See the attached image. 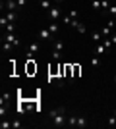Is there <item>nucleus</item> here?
Segmentation results:
<instances>
[{
	"mask_svg": "<svg viewBox=\"0 0 116 129\" xmlns=\"http://www.w3.org/2000/svg\"><path fill=\"white\" fill-rule=\"evenodd\" d=\"M52 46H54V50H52V58H54V60H60V58H62V48H64V43H62V41H54V43H52Z\"/></svg>",
	"mask_w": 116,
	"mask_h": 129,
	"instance_id": "2",
	"label": "nucleus"
},
{
	"mask_svg": "<svg viewBox=\"0 0 116 129\" xmlns=\"http://www.w3.org/2000/svg\"><path fill=\"white\" fill-rule=\"evenodd\" d=\"M0 116H2V118L6 116V108H4V104H2V108H0Z\"/></svg>",
	"mask_w": 116,
	"mask_h": 129,
	"instance_id": "32",
	"label": "nucleus"
},
{
	"mask_svg": "<svg viewBox=\"0 0 116 129\" xmlns=\"http://www.w3.org/2000/svg\"><path fill=\"white\" fill-rule=\"evenodd\" d=\"M87 118H85V116H77V125L76 127H87Z\"/></svg>",
	"mask_w": 116,
	"mask_h": 129,
	"instance_id": "9",
	"label": "nucleus"
},
{
	"mask_svg": "<svg viewBox=\"0 0 116 129\" xmlns=\"http://www.w3.org/2000/svg\"><path fill=\"white\" fill-rule=\"evenodd\" d=\"M49 31L52 33V35H56V33H58V23H50V27H49Z\"/></svg>",
	"mask_w": 116,
	"mask_h": 129,
	"instance_id": "20",
	"label": "nucleus"
},
{
	"mask_svg": "<svg viewBox=\"0 0 116 129\" xmlns=\"http://www.w3.org/2000/svg\"><path fill=\"white\" fill-rule=\"evenodd\" d=\"M106 25H108V27L112 29V31H114V27H116V21H114V17H112V19H110L108 23H106Z\"/></svg>",
	"mask_w": 116,
	"mask_h": 129,
	"instance_id": "29",
	"label": "nucleus"
},
{
	"mask_svg": "<svg viewBox=\"0 0 116 129\" xmlns=\"http://www.w3.org/2000/svg\"><path fill=\"white\" fill-rule=\"evenodd\" d=\"M99 66H101V56L95 54L93 58H91V68H99Z\"/></svg>",
	"mask_w": 116,
	"mask_h": 129,
	"instance_id": "10",
	"label": "nucleus"
},
{
	"mask_svg": "<svg viewBox=\"0 0 116 129\" xmlns=\"http://www.w3.org/2000/svg\"><path fill=\"white\" fill-rule=\"evenodd\" d=\"M2 41H8V43H12L14 46H21V41L14 37V33H6V37L2 39Z\"/></svg>",
	"mask_w": 116,
	"mask_h": 129,
	"instance_id": "5",
	"label": "nucleus"
},
{
	"mask_svg": "<svg viewBox=\"0 0 116 129\" xmlns=\"http://www.w3.org/2000/svg\"><path fill=\"white\" fill-rule=\"evenodd\" d=\"M72 21H74L72 17H70V16H66V14H64V17H62V23H64V25H72Z\"/></svg>",
	"mask_w": 116,
	"mask_h": 129,
	"instance_id": "19",
	"label": "nucleus"
},
{
	"mask_svg": "<svg viewBox=\"0 0 116 129\" xmlns=\"http://www.w3.org/2000/svg\"><path fill=\"white\" fill-rule=\"evenodd\" d=\"M4 29H6V33H14V29H16V23H14V21H10L8 25L4 27Z\"/></svg>",
	"mask_w": 116,
	"mask_h": 129,
	"instance_id": "18",
	"label": "nucleus"
},
{
	"mask_svg": "<svg viewBox=\"0 0 116 129\" xmlns=\"http://www.w3.org/2000/svg\"><path fill=\"white\" fill-rule=\"evenodd\" d=\"M6 6V10L8 12H17L19 10V6H17V0H6V2H2V8Z\"/></svg>",
	"mask_w": 116,
	"mask_h": 129,
	"instance_id": "3",
	"label": "nucleus"
},
{
	"mask_svg": "<svg viewBox=\"0 0 116 129\" xmlns=\"http://www.w3.org/2000/svg\"><path fill=\"white\" fill-rule=\"evenodd\" d=\"M12 48H14V44H12V43H8V41H2V50H4V52H10Z\"/></svg>",
	"mask_w": 116,
	"mask_h": 129,
	"instance_id": "12",
	"label": "nucleus"
},
{
	"mask_svg": "<svg viewBox=\"0 0 116 129\" xmlns=\"http://www.w3.org/2000/svg\"><path fill=\"white\" fill-rule=\"evenodd\" d=\"M50 121L56 127H62V125L66 123V108L60 106V108H56V110H52L50 112Z\"/></svg>",
	"mask_w": 116,
	"mask_h": 129,
	"instance_id": "1",
	"label": "nucleus"
},
{
	"mask_svg": "<svg viewBox=\"0 0 116 129\" xmlns=\"http://www.w3.org/2000/svg\"><path fill=\"white\" fill-rule=\"evenodd\" d=\"M105 52H106V46H105L103 43H99L97 46H95V54H97V56H103Z\"/></svg>",
	"mask_w": 116,
	"mask_h": 129,
	"instance_id": "8",
	"label": "nucleus"
},
{
	"mask_svg": "<svg viewBox=\"0 0 116 129\" xmlns=\"http://www.w3.org/2000/svg\"><path fill=\"white\" fill-rule=\"evenodd\" d=\"M112 83H114V85H116V75H114V77H112Z\"/></svg>",
	"mask_w": 116,
	"mask_h": 129,
	"instance_id": "34",
	"label": "nucleus"
},
{
	"mask_svg": "<svg viewBox=\"0 0 116 129\" xmlns=\"http://www.w3.org/2000/svg\"><path fill=\"white\" fill-rule=\"evenodd\" d=\"M37 37H39V41H50V39H52V33H50L49 29H41V31L37 33Z\"/></svg>",
	"mask_w": 116,
	"mask_h": 129,
	"instance_id": "6",
	"label": "nucleus"
},
{
	"mask_svg": "<svg viewBox=\"0 0 116 129\" xmlns=\"http://www.w3.org/2000/svg\"><path fill=\"white\" fill-rule=\"evenodd\" d=\"M76 29H77V33H81V35L85 33V25H83V23H77V27H76Z\"/></svg>",
	"mask_w": 116,
	"mask_h": 129,
	"instance_id": "27",
	"label": "nucleus"
},
{
	"mask_svg": "<svg viewBox=\"0 0 116 129\" xmlns=\"http://www.w3.org/2000/svg\"><path fill=\"white\" fill-rule=\"evenodd\" d=\"M110 31H112V29H110V27H108V25L101 29V33H103V37H108V35H110Z\"/></svg>",
	"mask_w": 116,
	"mask_h": 129,
	"instance_id": "21",
	"label": "nucleus"
},
{
	"mask_svg": "<svg viewBox=\"0 0 116 129\" xmlns=\"http://www.w3.org/2000/svg\"><path fill=\"white\" fill-rule=\"evenodd\" d=\"M66 125H68V127H76V125H77V116H76V114L68 116V119H66Z\"/></svg>",
	"mask_w": 116,
	"mask_h": 129,
	"instance_id": "7",
	"label": "nucleus"
},
{
	"mask_svg": "<svg viewBox=\"0 0 116 129\" xmlns=\"http://www.w3.org/2000/svg\"><path fill=\"white\" fill-rule=\"evenodd\" d=\"M8 100H10V92H4V94H2V104H6Z\"/></svg>",
	"mask_w": 116,
	"mask_h": 129,
	"instance_id": "28",
	"label": "nucleus"
},
{
	"mask_svg": "<svg viewBox=\"0 0 116 129\" xmlns=\"http://www.w3.org/2000/svg\"><path fill=\"white\" fill-rule=\"evenodd\" d=\"M16 112H17V116H23V114H25V108H23L21 104H17V108H16Z\"/></svg>",
	"mask_w": 116,
	"mask_h": 129,
	"instance_id": "23",
	"label": "nucleus"
},
{
	"mask_svg": "<svg viewBox=\"0 0 116 129\" xmlns=\"http://www.w3.org/2000/svg\"><path fill=\"white\" fill-rule=\"evenodd\" d=\"M6 17H8V21H14V23H16L17 21V12H8Z\"/></svg>",
	"mask_w": 116,
	"mask_h": 129,
	"instance_id": "11",
	"label": "nucleus"
},
{
	"mask_svg": "<svg viewBox=\"0 0 116 129\" xmlns=\"http://www.w3.org/2000/svg\"><path fill=\"white\" fill-rule=\"evenodd\" d=\"M12 127H21V121H19V119H14V121H12Z\"/></svg>",
	"mask_w": 116,
	"mask_h": 129,
	"instance_id": "30",
	"label": "nucleus"
},
{
	"mask_svg": "<svg viewBox=\"0 0 116 129\" xmlns=\"http://www.w3.org/2000/svg\"><path fill=\"white\" fill-rule=\"evenodd\" d=\"M108 8H110V0H101V10L108 12Z\"/></svg>",
	"mask_w": 116,
	"mask_h": 129,
	"instance_id": "13",
	"label": "nucleus"
},
{
	"mask_svg": "<svg viewBox=\"0 0 116 129\" xmlns=\"http://www.w3.org/2000/svg\"><path fill=\"white\" fill-rule=\"evenodd\" d=\"M0 127H2V129H8V127H12V123H10V121H6V119L2 118V123H0Z\"/></svg>",
	"mask_w": 116,
	"mask_h": 129,
	"instance_id": "24",
	"label": "nucleus"
},
{
	"mask_svg": "<svg viewBox=\"0 0 116 129\" xmlns=\"http://www.w3.org/2000/svg\"><path fill=\"white\" fill-rule=\"evenodd\" d=\"M41 8H43V10H47V12H49L50 8H52V6H50V0H41Z\"/></svg>",
	"mask_w": 116,
	"mask_h": 129,
	"instance_id": "16",
	"label": "nucleus"
},
{
	"mask_svg": "<svg viewBox=\"0 0 116 129\" xmlns=\"http://www.w3.org/2000/svg\"><path fill=\"white\" fill-rule=\"evenodd\" d=\"M110 41H112V44H116V35H114V37L110 39Z\"/></svg>",
	"mask_w": 116,
	"mask_h": 129,
	"instance_id": "33",
	"label": "nucleus"
},
{
	"mask_svg": "<svg viewBox=\"0 0 116 129\" xmlns=\"http://www.w3.org/2000/svg\"><path fill=\"white\" fill-rule=\"evenodd\" d=\"M56 2H58V4H60V2H64V0H56Z\"/></svg>",
	"mask_w": 116,
	"mask_h": 129,
	"instance_id": "35",
	"label": "nucleus"
},
{
	"mask_svg": "<svg viewBox=\"0 0 116 129\" xmlns=\"http://www.w3.org/2000/svg\"><path fill=\"white\" fill-rule=\"evenodd\" d=\"M112 114H114V116H116V108H114V112H112Z\"/></svg>",
	"mask_w": 116,
	"mask_h": 129,
	"instance_id": "36",
	"label": "nucleus"
},
{
	"mask_svg": "<svg viewBox=\"0 0 116 129\" xmlns=\"http://www.w3.org/2000/svg\"><path fill=\"white\" fill-rule=\"evenodd\" d=\"M39 48H41V46H39V43H33V44H29V52H31V54L39 52Z\"/></svg>",
	"mask_w": 116,
	"mask_h": 129,
	"instance_id": "17",
	"label": "nucleus"
},
{
	"mask_svg": "<svg viewBox=\"0 0 116 129\" xmlns=\"http://www.w3.org/2000/svg\"><path fill=\"white\" fill-rule=\"evenodd\" d=\"M108 14H110L112 17H116V4H112L110 8H108Z\"/></svg>",
	"mask_w": 116,
	"mask_h": 129,
	"instance_id": "26",
	"label": "nucleus"
},
{
	"mask_svg": "<svg viewBox=\"0 0 116 129\" xmlns=\"http://www.w3.org/2000/svg\"><path fill=\"white\" fill-rule=\"evenodd\" d=\"M91 6L93 10H101V0H91Z\"/></svg>",
	"mask_w": 116,
	"mask_h": 129,
	"instance_id": "22",
	"label": "nucleus"
},
{
	"mask_svg": "<svg viewBox=\"0 0 116 129\" xmlns=\"http://www.w3.org/2000/svg\"><path fill=\"white\" fill-rule=\"evenodd\" d=\"M106 125H110V127H114V125H116V116H114V114L106 118Z\"/></svg>",
	"mask_w": 116,
	"mask_h": 129,
	"instance_id": "15",
	"label": "nucleus"
},
{
	"mask_svg": "<svg viewBox=\"0 0 116 129\" xmlns=\"http://www.w3.org/2000/svg\"><path fill=\"white\" fill-rule=\"evenodd\" d=\"M25 4H27V0H17V6H19V10H21Z\"/></svg>",
	"mask_w": 116,
	"mask_h": 129,
	"instance_id": "31",
	"label": "nucleus"
},
{
	"mask_svg": "<svg viewBox=\"0 0 116 129\" xmlns=\"http://www.w3.org/2000/svg\"><path fill=\"white\" fill-rule=\"evenodd\" d=\"M60 16H64V14H62V10L58 8V6H52V8L49 10V17L52 19V21H54V19H58Z\"/></svg>",
	"mask_w": 116,
	"mask_h": 129,
	"instance_id": "4",
	"label": "nucleus"
},
{
	"mask_svg": "<svg viewBox=\"0 0 116 129\" xmlns=\"http://www.w3.org/2000/svg\"><path fill=\"white\" fill-rule=\"evenodd\" d=\"M68 16L72 17V19H77V16H79V12H77V10H70V14H68Z\"/></svg>",
	"mask_w": 116,
	"mask_h": 129,
	"instance_id": "25",
	"label": "nucleus"
},
{
	"mask_svg": "<svg viewBox=\"0 0 116 129\" xmlns=\"http://www.w3.org/2000/svg\"><path fill=\"white\" fill-rule=\"evenodd\" d=\"M103 39H105V37H103V33H97V31L93 33V41H95L97 44H99V43H103Z\"/></svg>",
	"mask_w": 116,
	"mask_h": 129,
	"instance_id": "14",
	"label": "nucleus"
}]
</instances>
